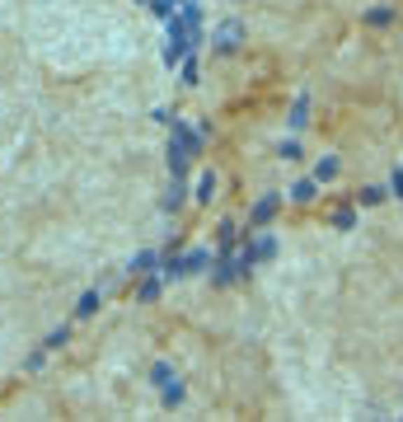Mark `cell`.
Listing matches in <instances>:
<instances>
[{"label":"cell","mask_w":403,"mask_h":422,"mask_svg":"<svg viewBox=\"0 0 403 422\" xmlns=\"http://www.w3.org/2000/svg\"><path fill=\"white\" fill-rule=\"evenodd\" d=\"M239 38H244V24H239V19L220 24V29H216V52H225V57H230L234 47H239Z\"/></svg>","instance_id":"6da1fadb"},{"label":"cell","mask_w":403,"mask_h":422,"mask_svg":"<svg viewBox=\"0 0 403 422\" xmlns=\"http://www.w3.org/2000/svg\"><path fill=\"white\" fill-rule=\"evenodd\" d=\"M277 206H281V197H277V192L258 197V202H253V216H248V225H267V220L277 216Z\"/></svg>","instance_id":"7a4b0ae2"},{"label":"cell","mask_w":403,"mask_h":422,"mask_svg":"<svg viewBox=\"0 0 403 422\" xmlns=\"http://www.w3.org/2000/svg\"><path fill=\"white\" fill-rule=\"evenodd\" d=\"M188 164H192L188 146H183V141H169V174H174V178H183V174H188Z\"/></svg>","instance_id":"3957f363"},{"label":"cell","mask_w":403,"mask_h":422,"mask_svg":"<svg viewBox=\"0 0 403 422\" xmlns=\"http://www.w3.org/2000/svg\"><path fill=\"white\" fill-rule=\"evenodd\" d=\"M160 267V253H150V249H141L136 258H132V272H136V277H146V272H155Z\"/></svg>","instance_id":"277c9868"},{"label":"cell","mask_w":403,"mask_h":422,"mask_svg":"<svg viewBox=\"0 0 403 422\" xmlns=\"http://www.w3.org/2000/svg\"><path fill=\"white\" fill-rule=\"evenodd\" d=\"M291 127L300 132V127H310V94H300L295 99V108H291Z\"/></svg>","instance_id":"5b68a950"},{"label":"cell","mask_w":403,"mask_h":422,"mask_svg":"<svg viewBox=\"0 0 403 422\" xmlns=\"http://www.w3.org/2000/svg\"><path fill=\"white\" fill-rule=\"evenodd\" d=\"M160 291H164V277H150V272H146V281H141V305L160 300Z\"/></svg>","instance_id":"8992f818"},{"label":"cell","mask_w":403,"mask_h":422,"mask_svg":"<svg viewBox=\"0 0 403 422\" xmlns=\"http://www.w3.org/2000/svg\"><path fill=\"white\" fill-rule=\"evenodd\" d=\"M338 169H342L338 160H333V155H324L319 164H314V183H328V178H338Z\"/></svg>","instance_id":"52a82bcc"},{"label":"cell","mask_w":403,"mask_h":422,"mask_svg":"<svg viewBox=\"0 0 403 422\" xmlns=\"http://www.w3.org/2000/svg\"><path fill=\"white\" fill-rule=\"evenodd\" d=\"M192 197H197V202H211V197H216V174L211 169L197 178V192H192Z\"/></svg>","instance_id":"ba28073f"},{"label":"cell","mask_w":403,"mask_h":422,"mask_svg":"<svg viewBox=\"0 0 403 422\" xmlns=\"http://www.w3.org/2000/svg\"><path fill=\"white\" fill-rule=\"evenodd\" d=\"M206 263H211V249H192V253L183 258V277H188V272H202Z\"/></svg>","instance_id":"9c48e42d"},{"label":"cell","mask_w":403,"mask_h":422,"mask_svg":"<svg viewBox=\"0 0 403 422\" xmlns=\"http://www.w3.org/2000/svg\"><path fill=\"white\" fill-rule=\"evenodd\" d=\"M183 192H188L183 178H174V188L164 192V202H160V206H164V211H178V206H183Z\"/></svg>","instance_id":"30bf717a"},{"label":"cell","mask_w":403,"mask_h":422,"mask_svg":"<svg viewBox=\"0 0 403 422\" xmlns=\"http://www.w3.org/2000/svg\"><path fill=\"white\" fill-rule=\"evenodd\" d=\"M333 225H338V230H352V225H357V206H338V211H333Z\"/></svg>","instance_id":"8fae6325"},{"label":"cell","mask_w":403,"mask_h":422,"mask_svg":"<svg viewBox=\"0 0 403 422\" xmlns=\"http://www.w3.org/2000/svg\"><path fill=\"white\" fill-rule=\"evenodd\" d=\"M150 380H155L160 390H164V385H174V371H169V361H155V366H150Z\"/></svg>","instance_id":"7c38bea8"},{"label":"cell","mask_w":403,"mask_h":422,"mask_svg":"<svg viewBox=\"0 0 403 422\" xmlns=\"http://www.w3.org/2000/svg\"><path fill=\"white\" fill-rule=\"evenodd\" d=\"M291 197L295 202H314V178H300V183L291 188Z\"/></svg>","instance_id":"4fadbf2b"},{"label":"cell","mask_w":403,"mask_h":422,"mask_svg":"<svg viewBox=\"0 0 403 422\" xmlns=\"http://www.w3.org/2000/svg\"><path fill=\"white\" fill-rule=\"evenodd\" d=\"M76 310H80V319H90V314L99 310V291H85V296H80V305H76Z\"/></svg>","instance_id":"5bb4252c"},{"label":"cell","mask_w":403,"mask_h":422,"mask_svg":"<svg viewBox=\"0 0 403 422\" xmlns=\"http://www.w3.org/2000/svg\"><path fill=\"white\" fill-rule=\"evenodd\" d=\"M389 19H394V10H385V5H380V10H371V15H366V24H371V29H385Z\"/></svg>","instance_id":"9a60e30c"},{"label":"cell","mask_w":403,"mask_h":422,"mask_svg":"<svg viewBox=\"0 0 403 422\" xmlns=\"http://www.w3.org/2000/svg\"><path fill=\"white\" fill-rule=\"evenodd\" d=\"M178 66H183V85H197V76H202V71H197V57H183Z\"/></svg>","instance_id":"2e32d148"},{"label":"cell","mask_w":403,"mask_h":422,"mask_svg":"<svg viewBox=\"0 0 403 422\" xmlns=\"http://www.w3.org/2000/svg\"><path fill=\"white\" fill-rule=\"evenodd\" d=\"M385 202V188H361V206H380Z\"/></svg>","instance_id":"e0dca14e"},{"label":"cell","mask_w":403,"mask_h":422,"mask_svg":"<svg viewBox=\"0 0 403 422\" xmlns=\"http://www.w3.org/2000/svg\"><path fill=\"white\" fill-rule=\"evenodd\" d=\"M253 249H258V263H263V258H272V253H277V239H272V234H263Z\"/></svg>","instance_id":"ac0fdd59"},{"label":"cell","mask_w":403,"mask_h":422,"mask_svg":"<svg viewBox=\"0 0 403 422\" xmlns=\"http://www.w3.org/2000/svg\"><path fill=\"white\" fill-rule=\"evenodd\" d=\"M183 404V385H164V408H178Z\"/></svg>","instance_id":"d6986e66"},{"label":"cell","mask_w":403,"mask_h":422,"mask_svg":"<svg viewBox=\"0 0 403 422\" xmlns=\"http://www.w3.org/2000/svg\"><path fill=\"white\" fill-rule=\"evenodd\" d=\"M71 338V328H57V333H47V347H62Z\"/></svg>","instance_id":"ffe728a7"},{"label":"cell","mask_w":403,"mask_h":422,"mask_svg":"<svg viewBox=\"0 0 403 422\" xmlns=\"http://www.w3.org/2000/svg\"><path fill=\"white\" fill-rule=\"evenodd\" d=\"M281 160H300V141H286L281 146Z\"/></svg>","instance_id":"44dd1931"},{"label":"cell","mask_w":403,"mask_h":422,"mask_svg":"<svg viewBox=\"0 0 403 422\" xmlns=\"http://www.w3.org/2000/svg\"><path fill=\"white\" fill-rule=\"evenodd\" d=\"M389 188H394V192H399V197H403V169L394 174V183H389Z\"/></svg>","instance_id":"7402d4cb"},{"label":"cell","mask_w":403,"mask_h":422,"mask_svg":"<svg viewBox=\"0 0 403 422\" xmlns=\"http://www.w3.org/2000/svg\"><path fill=\"white\" fill-rule=\"evenodd\" d=\"M169 5H183V0H169Z\"/></svg>","instance_id":"603a6c76"}]
</instances>
